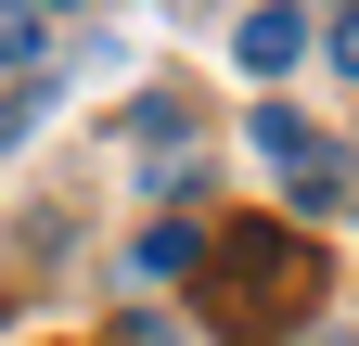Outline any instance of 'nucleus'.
<instances>
[{
	"label": "nucleus",
	"mask_w": 359,
	"mask_h": 346,
	"mask_svg": "<svg viewBox=\"0 0 359 346\" xmlns=\"http://www.w3.org/2000/svg\"><path fill=\"white\" fill-rule=\"evenodd\" d=\"M321 52H334V64L359 77V13H334V39H321Z\"/></svg>",
	"instance_id": "obj_2"
},
{
	"label": "nucleus",
	"mask_w": 359,
	"mask_h": 346,
	"mask_svg": "<svg viewBox=\"0 0 359 346\" xmlns=\"http://www.w3.org/2000/svg\"><path fill=\"white\" fill-rule=\"evenodd\" d=\"M231 52H244V77H283V64L308 52V26H295V13H244V26H231Z\"/></svg>",
	"instance_id": "obj_1"
}]
</instances>
